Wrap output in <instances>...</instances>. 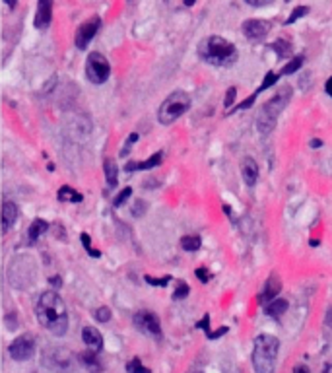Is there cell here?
I'll use <instances>...</instances> for the list:
<instances>
[{
	"label": "cell",
	"instance_id": "4fadbf2b",
	"mask_svg": "<svg viewBox=\"0 0 332 373\" xmlns=\"http://www.w3.org/2000/svg\"><path fill=\"white\" fill-rule=\"evenodd\" d=\"M82 340L88 344L89 352H101V348H103V336L99 333L96 327H84V331H82Z\"/></svg>",
	"mask_w": 332,
	"mask_h": 373
},
{
	"label": "cell",
	"instance_id": "60d3db41",
	"mask_svg": "<svg viewBox=\"0 0 332 373\" xmlns=\"http://www.w3.org/2000/svg\"><path fill=\"white\" fill-rule=\"evenodd\" d=\"M195 373H198V371H195Z\"/></svg>",
	"mask_w": 332,
	"mask_h": 373
},
{
	"label": "cell",
	"instance_id": "603a6c76",
	"mask_svg": "<svg viewBox=\"0 0 332 373\" xmlns=\"http://www.w3.org/2000/svg\"><path fill=\"white\" fill-rule=\"evenodd\" d=\"M303 60H305V57L303 55H297L295 59H292L286 66H283L282 70H280V74H293L295 70H299L301 68V64H303Z\"/></svg>",
	"mask_w": 332,
	"mask_h": 373
},
{
	"label": "cell",
	"instance_id": "ac0fdd59",
	"mask_svg": "<svg viewBox=\"0 0 332 373\" xmlns=\"http://www.w3.org/2000/svg\"><path fill=\"white\" fill-rule=\"evenodd\" d=\"M59 200L60 202H72V204H78V202H82L84 200V197L80 195L78 191H74L72 186H68V185H62L59 189Z\"/></svg>",
	"mask_w": 332,
	"mask_h": 373
},
{
	"label": "cell",
	"instance_id": "74e56055",
	"mask_svg": "<svg viewBox=\"0 0 332 373\" xmlns=\"http://www.w3.org/2000/svg\"><path fill=\"white\" fill-rule=\"evenodd\" d=\"M324 89H326V94L332 98V76L328 80H326V86H324Z\"/></svg>",
	"mask_w": 332,
	"mask_h": 373
},
{
	"label": "cell",
	"instance_id": "8992f818",
	"mask_svg": "<svg viewBox=\"0 0 332 373\" xmlns=\"http://www.w3.org/2000/svg\"><path fill=\"white\" fill-rule=\"evenodd\" d=\"M111 74V64L101 53H91L86 62V76L93 84H103Z\"/></svg>",
	"mask_w": 332,
	"mask_h": 373
},
{
	"label": "cell",
	"instance_id": "ffe728a7",
	"mask_svg": "<svg viewBox=\"0 0 332 373\" xmlns=\"http://www.w3.org/2000/svg\"><path fill=\"white\" fill-rule=\"evenodd\" d=\"M286 311H288V299H283V297H278V299H274L272 304L266 305V315L274 317V319L282 317Z\"/></svg>",
	"mask_w": 332,
	"mask_h": 373
},
{
	"label": "cell",
	"instance_id": "d6a6232c",
	"mask_svg": "<svg viewBox=\"0 0 332 373\" xmlns=\"http://www.w3.org/2000/svg\"><path fill=\"white\" fill-rule=\"evenodd\" d=\"M196 278L200 280V282H208L210 278H212V274H210V270L208 268H196Z\"/></svg>",
	"mask_w": 332,
	"mask_h": 373
},
{
	"label": "cell",
	"instance_id": "f546056e",
	"mask_svg": "<svg viewBox=\"0 0 332 373\" xmlns=\"http://www.w3.org/2000/svg\"><path fill=\"white\" fill-rule=\"evenodd\" d=\"M307 12H309V8H307V6H297V8H295V10L292 12V16H290V18L286 20V24H293L295 20L303 18V16H305Z\"/></svg>",
	"mask_w": 332,
	"mask_h": 373
},
{
	"label": "cell",
	"instance_id": "d590c367",
	"mask_svg": "<svg viewBox=\"0 0 332 373\" xmlns=\"http://www.w3.org/2000/svg\"><path fill=\"white\" fill-rule=\"evenodd\" d=\"M140 202H142V200H138V204L134 206V210H132V212H134V216H138V212H140V214H144V210H146V204H140Z\"/></svg>",
	"mask_w": 332,
	"mask_h": 373
},
{
	"label": "cell",
	"instance_id": "f35d334b",
	"mask_svg": "<svg viewBox=\"0 0 332 373\" xmlns=\"http://www.w3.org/2000/svg\"><path fill=\"white\" fill-rule=\"evenodd\" d=\"M51 284L59 288V286H60V278H59V276H53V278H51Z\"/></svg>",
	"mask_w": 332,
	"mask_h": 373
},
{
	"label": "cell",
	"instance_id": "277c9868",
	"mask_svg": "<svg viewBox=\"0 0 332 373\" xmlns=\"http://www.w3.org/2000/svg\"><path fill=\"white\" fill-rule=\"evenodd\" d=\"M290 99H292V86H282L280 91L274 98H270L264 103L260 113H258V117H256V128L263 134H268L276 127V121L282 115L286 105L290 103Z\"/></svg>",
	"mask_w": 332,
	"mask_h": 373
},
{
	"label": "cell",
	"instance_id": "8fae6325",
	"mask_svg": "<svg viewBox=\"0 0 332 373\" xmlns=\"http://www.w3.org/2000/svg\"><path fill=\"white\" fill-rule=\"evenodd\" d=\"M280 292H282V280H280L276 274H270L268 276V280L264 282V288H263V292H260L258 301H260V304H272L274 299H278Z\"/></svg>",
	"mask_w": 332,
	"mask_h": 373
},
{
	"label": "cell",
	"instance_id": "44dd1931",
	"mask_svg": "<svg viewBox=\"0 0 332 373\" xmlns=\"http://www.w3.org/2000/svg\"><path fill=\"white\" fill-rule=\"evenodd\" d=\"M272 49L278 53V57L280 59H288L290 55H292L293 51H292V45H290V41H286V39H278V41H274L272 43Z\"/></svg>",
	"mask_w": 332,
	"mask_h": 373
},
{
	"label": "cell",
	"instance_id": "e0dca14e",
	"mask_svg": "<svg viewBox=\"0 0 332 373\" xmlns=\"http://www.w3.org/2000/svg\"><path fill=\"white\" fill-rule=\"evenodd\" d=\"M47 229H49V224H47L45 220H41V218L33 220L30 229H28V241H30V243H35L43 234H47Z\"/></svg>",
	"mask_w": 332,
	"mask_h": 373
},
{
	"label": "cell",
	"instance_id": "f1b7e54d",
	"mask_svg": "<svg viewBox=\"0 0 332 373\" xmlns=\"http://www.w3.org/2000/svg\"><path fill=\"white\" fill-rule=\"evenodd\" d=\"M278 76H280V74H276V72H268V74H266V78H264V82H263V84H260V88L256 89V91L260 94L263 89L270 88L272 84H276V80H278Z\"/></svg>",
	"mask_w": 332,
	"mask_h": 373
},
{
	"label": "cell",
	"instance_id": "cb8c5ba5",
	"mask_svg": "<svg viewBox=\"0 0 332 373\" xmlns=\"http://www.w3.org/2000/svg\"><path fill=\"white\" fill-rule=\"evenodd\" d=\"M80 360H82V363H86L89 369H101L98 363V358H96V352H86V354H80Z\"/></svg>",
	"mask_w": 332,
	"mask_h": 373
},
{
	"label": "cell",
	"instance_id": "484cf974",
	"mask_svg": "<svg viewBox=\"0 0 332 373\" xmlns=\"http://www.w3.org/2000/svg\"><path fill=\"white\" fill-rule=\"evenodd\" d=\"M130 195H132V189H130V186H125V189L118 193L117 197H115L113 204H115V206H123V204H125V202L128 200V197H130Z\"/></svg>",
	"mask_w": 332,
	"mask_h": 373
},
{
	"label": "cell",
	"instance_id": "3957f363",
	"mask_svg": "<svg viewBox=\"0 0 332 373\" xmlns=\"http://www.w3.org/2000/svg\"><path fill=\"white\" fill-rule=\"evenodd\" d=\"M280 342L272 334L256 336L253 348V367L256 373H274L276 360H278Z\"/></svg>",
	"mask_w": 332,
	"mask_h": 373
},
{
	"label": "cell",
	"instance_id": "ab89813d",
	"mask_svg": "<svg viewBox=\"0 0 332 373\" xmlns=\"http://www.w3.org/2000/svg\"><path fill=\"white\" fill-rule=\"evenodd\" d=\"M311 146H313V148H319V146H322L321 138H315V140H313V142H311Z\"/></svg>",
	"mask_w": 332,
	"mask_h": 373
},
{
	"label": "cell",
	"instance_id": "4dcf8cb0",
	"mask_svg": "<svg viewBox=\"0 0 332 373\" xmlns=\"http://www.w3.org/2000/svg\"><path fill=\"white\" fill-rule=\"evenodd\" d=\"M169 280H171V276H163V278H152V276H146V282L152 286H167L169 284Z\"/></svg>",
	"mask_w": 332,
	"mask_h": 373
},
{
	"label": "cell",
	"instance_id": "4316f807",
	"mask_svg": "<svg viewBox=\"0 0 332 373\" xmlns=\"http://www.w3.org/2000/svg\"><path fill=\"white\" fill-rule=\"evenodd\" d=\"M93 317L98 319L99 323H107L111 319V309L109 307H99L98 311H93Z\"/></svg>",
	"mask_w": 332,
	"mask_h": 373
},
{
	"label": "cell",
	"instance_id": "836d02e7",
	"mask_svg": "<svg viewBox=\"0 0 332 373\" xmlns=\"http://www.w3.org/2000/svg\"><path fill=\"white\" fill-rule=\"evenodd\" d=\"M235 96H237V89L235 88H229L225 91V101H224L225 107H231V103L235 101Z\"/></svg>",
	"mask_w": 332,
	"mask_h": 373
},
{
	"label": "cell",
	"instance_id": "d6986e66",
	"mask_svg": "<svg viewBox=\"0 0 332 373\" xmlns=\"http://www.w3.org/2000/svg\"><path fill=\"white\" fill-rule=\"evenodd\" d=\"M105 181H107L109 189H115L118 183V169H117V164H115L113 157H107V159H105Z\"/></svg>",
	"mask_w": 332,
	"mask_h": 373
},
{
	"label": "cell",
	"instance_id": "52a82bcc",
	"mask_svg": "<svg viewBox=\"0 0 332 373\" xmlns=\"http://www.w3.org/2000/svg\"><path fill=\"white\" fill-rule=\"evenodd\" d=\"M8 352L14 360H18V362H26V360H30L33 352H35V336L31 333H26L18 336L14 342L10 344V348H8Z\"/></svg>",
	"mask_w": 332,
	"mask_h": 373
},
{
	"label": "cell",
	"instance_id": "d4e9b609",
	"mask_svg": "<svg viewBox=\"0 0 332 373\" xmlns=\"http://www.w3.org/2000/svg\"><path fill=\"white\" fill-rule=\"evenodd\" d=\"M127 369H128V373H152L146 365H142L140 358H132V360L127 363Z\"/></svg>",
	"mask_w": 332,
	"mask_h": 373
},
{
	"label": "cell",
	"instance_id": "1f68e13d",
	"mask_svg": "<svg viewBox=\"0 0 332 373\" xmlns=\"http://www.w3.org/2000/svg\"><path fill=\"white\" fill-rule=\"evenodd\" d=\"M82 243H84V247L88 249V253H89V255H91V257H101V253H99V251H96V249L91 247V243H89V236H88V234H82Z\"/></svg>",
	"mask_w": 332,
	"mask_h": 373
},
{
	"label": "cell",
	"instance_id": "83f0119b",
	"mask_svg": "<svg viewBox=\"0 0 332 373\" xmlns=\"http://www.w3.org/2000/svg\"><path fill=\"white\" fill-rule=\"evenodd\" d=\"M188 292H191V288L186 286V282H179L175 288V292H173V297H175V299H183V297L188 295Z\"/></svg>",
	"mask_w": 332,
	"mask_h": 373
},
{
	"label": "cell",
	"instance_id": "6da1fadb",
	"mask_svg": "<svg viewBox=\"0 0 332 373\" xmlns=\"http://www.w3.org/2000/svg\"><path fill=\"white\" fill-rule=\"evenodd\" d=\"M35 315L41 327H45L51 334L62 336L68 331V313L66 305L57 292H43L35 305Z\"/></svg>",
	"mask_w": 332,
	"mask_h": 373
},
{
	"label": "cell",
	"instance_id": "e575fe53",
	"mask_svg": "<svg viewBox=\"0 0 332 373\" xmlns=\"http://www.w3.org/2000/svg\"><path fill=\"white\" fill-rule=\"evenodd\" d=\"M136 138H138V134H136V132H132V134H130V136H128L127 146L123 148V152H121V154H123V156H127L128 152H130V146H132V144H134V142H136Z\"/></svg>",
	"mask_w": 332,
	"mask_h": 373
},
{
	"label": "cell",
	"instance_id": "7402d4cb",
	"mask_svg": "<svg viewBox=\"0 0 332 373\" xmlns=\"http://www.w3.org/2000/svg\"><path fill=\"white\" fill-rule=\"evenodd\" d=\"M200 237L198 236H185L181 239V247L185 249V251H198L200 249Z\"/></svg>",
	"mask_w": 332,
	"mask_h": 373
},
{
	"label": "cell",
	"instance_id": "5b68a950",
	"mask_svg": "<svg viewBox=\"0 0 332 373\" xmlns=\"http://www.w3.org/2000/svg\"><path fill=\"white\" fill-rule=\"evenodd\" d=\"M188 107H191V98H188V94L183 91V89H177V91H173V94L161 103V107L157 111V121H159L161 125H171V123H175L181 115H185L186 111H188Z\"/></svg>",
	"mask_w": 332,
	"mask_h": 373
},
{
	"label": "cell",
	"instance_id": "7c38bea8",
	"mask_svg": "<svg viewBox=\"0 0 332 373\" xmlns=\"http://www.w3.org/2000/svg\"><path fill=\"white\" fill-rule=\"evenodd\" d=\"M51 20H53V2H51V0H39L33 26H35L37 30H47L51 26Z\"/></svg>",
	"mask_w": 332,
	"mask_h": 373
},
{
	"label": "cell",
	"instance_id": "ba28073f",
	"mask_svg": "<svg viewBox=\"0 0 332 373\" xmlns=\"http://www.w3.org/2000/svg\"><path fill=\"white\" fill-rule=\"evenodd\" d=\"M134 324H136L138 331L150 334L154 338H161V323H159V317L152 311H138L134 315Z\"/></svg>",
	"mask_w": 332,
	"mask_h": 373
},
{
	"label": "cell",
	"instance_id": "7a4b0ae2",
	"mask_svg": "<svg viewBox=\"0 0 332 373\" xmlns=\"http://www.w3.org/2000/svg\"><path fill=\"white\" fill-rule=\"evenodd\" d=\"M198 57L212 66H231L239 59V53L233 43H229L220 35H210L200 41Z\"/></svg>",
	"mask_w": 332,
	"mask_h": 373
},
{
	"label": "cell",
	"instance_id": "2e32d148",
	"mask_svg": "<svg viewBox=\"0 0 332 373\" xmlns=\"http://www.w3.org/2000/svg\"><path fill=\"white\" fill-rule=\"evenodd\" d=\"M161 159H163V152H156V154H152V156L148 157L146 161H128L127 166H125V171L128 173H132L134 169H154L161 164Z\"/></svg>",
	"mask_w": 332,
	"mask_h": 373
},
{
	"label": "cell",
	"instance_id": "30bf717a",
	"mask_svg": "<svg viewBox=\"0 0 332 373\" xmlns=\"http://www.w3.org/2000/svg\"><path fill=\"white\" fill-rule=\"evenodd\" d=\"M272 30V21L268 20H247L243 21V35L251 41H260Z\"/></svg>",
	"mask_w": 332,
	"mask_h": 373
},
{
	"label": "cell",
	"instance_id": "5bb4252c",
	"mask_svg": "<svg viewBox=\"0 0 332 373\" xmlns=\"http://www.w3.org/2000/svg\"><path fill=\"white\" fill-rule=\"evenodd\" d=\"M241 175H243V181L247 186H254L256 181H258V166L253 157H243L241 161Z\"/></svg>",
	"mask_w": 332,
	"mask_h": 373
},
{
	"label": "cell",
	"instance_id": "9a60e30c",
	"mask_svg": "<svg viewBox=\"0 0 332 373\" xmlns=\"http://www.w3.org/2000/svg\"><path fill=\"white\" fill-rule=\"evenodd\" d=\"M18 214H20V210H18V206H16L14 202L6 200V202L2 204V231H4V234H8L10 227L16 224Z\"/></svg>",
	"mask_w": 332,
	"mask_h": 373
},
{
	"label": "cell",
	"instance_id": "9c48e42d",
	"mask_svg": "<svg viewBox=\"0 0 332 373\" xmlns=\"http://www.w3.org/2000/svg\"><path fill=\"white\" fill-rule=\"evenodd\" d=\"M99 28H101V18L99 16H91L89 20H86L84 24H80L78 30H76V47L78 49H86L89 45V41L98 35Z\"/></svg>",
	"mask_w": 332,
	"mask_h": 373
},
{
	"label": "cell",
	"instance_id": "8d00e7d4",
	"mask_svg": "<svg viewBox=\"0 0 332 373\" xmlns=\"http://www.w3.org/2000/svg\"><path fill=\"white\" fill-rule=\"evenodd\" d=\"M293 373H309V369H307L305 365H295V367H293Z\"/></svg>",
	"mask_w": 332,
	"mask_h": 373
}]
</instances>
